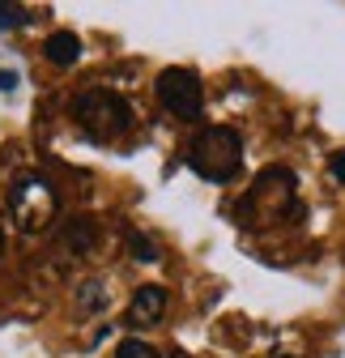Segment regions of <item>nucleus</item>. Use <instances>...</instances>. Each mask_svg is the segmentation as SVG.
Returning <instances> with one entry per match:
<instances>
[{"label":"nucleus","mask_w":345,"mask_h":358,"mask_svg":"<svg viewBox=\"0 0 345 358\" xmlns=\"http://www.w3.org/2000/svg\"><path fill=\"white\" fill-rule=\"evenodd\" d=\"M128 248H133V256H137L141 264H154V260H162L158 243H154V239H145V235H133V239H128Z\"/></svg>","instance_id":"obj_12"},{"label":"nucleus","mask_w":345,"mask_h":358,"mask_svg":"<svg viewBox=\"0 0 345 358\" xmlns=\"http://www.w3.org/2000/svg\"><path fill=\"white\" fill-rule=\"evenodd\" d=\"M60 243H64V252H90L94 248V222L90 217H68L64 227H60Z\"/></svg>","instance_id":"obj_8"},{"label":"nucleus","mask_w":345,"mask_h":358,"mask_svg":"<svg viewBox=\"0 0 345 358\" xmlns=\"http://www.w3.org/2000/svg\"><path fill=\"white\" fill-rule=\"evenodd\" d=\"M115 358H162V354H158L149 341H137V337H128V341H119Z\"/></svg>","instance_id":"obj_11"},{"label":"nucleus","mask_w":345,"mask_h":358,"mask_svg":"<svg viewBox=\"0 0 345 358\" xmlns=\"http://www.w3.org/2000/svg\"><path fill=\"white\" fill-rule=\"evenodd\" d=\"M43 52H47V60H52L56 69H73V64L81 60V38H77L73 30H56V34H47Z\"/></svg>","instance_id":"obj_7"},{"label":"nucleus","mask_w":345,"mask_h":358,"mask_svg":"<svg viewBox=\"0 0 345 358\" xmlns=\"http://www.w3.org/2000/svg\"><path fill=\"white\" fill-rule=\"evenodd\" d=\"M332 179H337V184H345V150L332 154Z\"/></svg>","instance_id":"obj_14"},{"label":"nucleus","mask_w":345,"mask_h":358,"mask_svg":"<svg viewBox=\"0 0 345 358\" xmlns=\"http://www.w3.org/2000/svg\"><path fill=\"white\" fill-rule=\"evenodd\" d=\"M162 311H166V290L162 286H137L133 303H128V324L149 329L162 320Z\"/></svg>","instance_id":"obj_6"},{"label":"nucleus","mask_w":345,"mask_h":358,"mask_svg":"<svg viewBox=\"0 0 345 358\" xmlns=\"http://www.w3.org/2000/svg\"><path fill=\"white\" fill-rule=\"evenodd\" d=\"M9 90H17V73L13 69H0V94H9Z\"/></svg>","instance_id":"obj_13"},{"label":"nucleus","mask_w":345,"mask_h":358,"mask_svg":"<svg viewBox=\"0 0 345 358\" xmlns=\"http://www.w3.org/2000/svg\"><path fill=\"white\" fill-rule=\"evenodd\" d=\"M30 22H34V13L26 5H9V0H0V30H22Z\"/></svg>","instance_id":"obj_9"},{"label":"nucleus","mask_w":345,"mask_h":358,"mask_svg":"<svg viewBox=\"0 0 345 358\" xmlns=\"http://www.w3.org/2000/svg\"><path fill=\"white\" fill-rule=\"evenodd\" d=\"M0 252H5V231H0Z\"/></svg>","instance_id":"obj_15"},{"label":"nucleus","mask_w":345,"mask_h":358,"mask_svg":"<svg viewBox=\"0 0 345 358\" xmlns=\"http://www.w3.org/2000/svg\"><path fill=\"white\" fill-rule=\"evenodd\" d=\"M188 166L209 184H230L243 166V137L226 124H209L188 141Z\"/></svg>","instance_id":"obj_2"},{"label":"nucleus","mask_w":345,"mask_h":358,"mask_svg":"<svg viewBox=\"0 0 345 358\" xmlns=\"http://www.w3.org/2000/svg\"><path fill=\"white\" fill-rule=\"evenodd\" d=\"M9 213L17 222V231H26V235L47 231L56 222V188H52V179L17 175L13 188H9Z\"/></svg>","instance_id":"obj_3"},{"label":"nucleus","mask_w":345,"mask_h":358,"mask_svg":"<svg viewBox=\"0 0 345 358\" xmlns=\"http://www.w3.org/2000/svg\"><path fill=\"white\" fill-rule=\"evenodd\" d=\"M77 303H81V311H103V307H107V290H103V282H85V286L77 290Z\"/></svg>","instance_id":"obj_10"},{"label":"nucleus","mask_w":345,"mask_h":358,"mask_svg":"<svg viewBox=\"0 0 345 358\" xmlns=\"http://www.w3.org/2000/svg\"><path fill=\"white\" fill-rule=\"evenodd\" d=\"M73 115H77V128L94 145L124 141L128 132H133V124H137L133 103H128L124 94H115V90H103V85L98 90H85V94L77 99V107H73Z\"/></svg>","instance_id":"obj_1"},{"label":"nucleus","mask_w":345,"mask_h":358,"mask_svg":"<svg viewBox=\"0 0 345 358\" xmlns=\"http://www.w3.org/2000/svg\"><path fill=\"white\" fill-rule=\"evenodd\" d=\"M290 205H294V175L286 166H269V171H260V179L243 196L239 213H243V222H251V217L273 222V217H286Z\"/></svg>","instance_id":"obj_4"},{"label":"nucleus","mask_w":345,"mask_h":358,"mask_svg":"<svg viewBox=\"0 0 345 358\" xmlns=\"http://www.w3.org/2000/svg\"><path fill=\"white\" fill-rule=\"evenodd\" d=\"M158 103L179 115V120H196L200 107H205V90H200V77L192 69H162L158 73Z\"/></svg>","instance_id":"obj_5"}]
</instances>
